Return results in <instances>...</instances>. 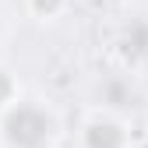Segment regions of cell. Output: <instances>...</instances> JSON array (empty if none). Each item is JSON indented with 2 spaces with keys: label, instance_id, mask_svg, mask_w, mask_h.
<instances>
[{
  "label": "cell",
  "instance_id": "obj_1",
  "mask_svg": "<svg viewBox=\"0 0 148 148\" xmlns=\"http://www.w3.org/2000/svg\"><path fill=\"white\" fill-rule=\"evenodd\" d=\"M64 138V116L39 95H18L0 113V148H57Z\"/></svg>",
  "mask_w": 148,
  "mask_h": 148
},
{
  "label": "cell",
  "instance_id": "obj_2",
  "mask_svg": "<svg viewBox=\"0 0 148 148\" xmlns=\"http://www.w3.org/2000/svg\"><path fill=\"white\" fill-rule=\"evenodd\" d=\"M134 134L127 120L120 113H109V109H92V113L78 123V134H74V145L78 148H131Z\"/></svg>",
  "mask_w": 148,
  "mask_h": 148
},
{
  "label": "cell",
  "instance_id": "obj_3",
  "mask_svg": "<svg viewBox=\"0 0 148 148\" xmlns=\"http://www.w3.org/2000/svg\"><path fill=\"white\" fill-rule=\"evenodd\" d=\"M109 49L120 60L123 71H141L148 67V14H127L123 21L113 28Z\"/></svg>",
  "mask_w": 148,
  "mask_h": 148
},
{
  "label": "cell",
  "instance_id": "obj_4",
  "mask_svg": "<svg viewBox=\"0 0 148 148\" xmlns=\"http://www.w3.org/2000/svg\"><path fill=\"white\" fill-rule=\"evenodd\" d=\"M134 99H138V74L134 71H116V74L99 81V95H95L99 109H109V113L123 116V109L134 106Z\"/></svg>",
  "mask_w": 148,
  "mask_h": 148
},
{
  "label": "cell",
  "instance_id": "obj_5",
  "mask_svg": "<svg viewBox=\"0 0 148 148\" xmlns=\"http://www.w3.org/2000/svg\"><path fill=\"white\" fill-rule=\"evenodd\" d=\"M25 7L35 21H60L71 7V0H25Z\"/></svg>",
  "mask_w": 148,
  "mask_h": 148
},
{
  "label": "cell",
  "instance_id": "obj_6",
  "mask_svg": "<svg viewBox=\"0 0 148 148\" xmlns=\"http://www.w3.org/2000/svg\"><path fill=\"white\" fill-rule=\"evenodd\" d=\"M18 95H21V85H18L14 71L0 67V113H4L7 106H14V102H18Z\"/></svg>",
  "mask_w": 148,
  "mask_h": 148
},
{
  "label": "cell",
  "instance_id": "obj_7",
  "mask_svg": "<svg viewBox=\"0 0 148 148\" xmlns=\"http://www.w3.org/2000/svg\"><path fill=\"white\" fill-rule=\"evenodd\" d=\"M131 148H148V134H145V138H134V141H131Z\"/></svg>",
  "mask_w": 148,
  "mask_h": 148
}]
</instances>
